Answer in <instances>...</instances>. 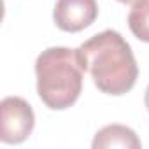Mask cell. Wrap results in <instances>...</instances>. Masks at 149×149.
Instances as JSON below:
<instances>
[{
	"instance_id": "6",
	"label": "cell",
	"mask_w": 149,
	"mask_h": 149,
	"mask_svg": "<svg viewBox=\"0 0 149 149\" xmlns=\"http://www.w3.org/2000/svg\"><path fill=\"white\" fill-rule=\"evenodd\" d=\"M128 26L139 40L149 42V0H139L133 4L128 14Z\"/></svg>"
},
{
	"instance_id": "3",
	"label": "cell",
	"mask_w": 149,
	"mask_h": 149,
	"mask_svg": "<svg viewBox=\"0 0 149 149\" xmlns=\"http://www.w3.org/2000/svg\"><path fill=\"white\" fill-rule=\"evenodd\" d=\"M35 126L32 105L19 97H7L0 102V140L4 144H21Z\"/></svg>"
},
{
	"instance_id": "2",
	"label": "cell",
	"mask_w": 149,
	"mask_h": 149,
	"mask_svg": "<svg viewBox=\"0 0 149 149\" xmlns=\"http://www.w3.org/2000/svg\"><path fill=\"white\" fill-rule=\"evenodd\" d=\"M83 72L77 49L47 47L42 51L35 61L40 100L53 111L72 107L83 91Z\"/></svg>"
},
{
	"instance_id": "8",
	"label": "cell",
	"mask_w": 149,
	"mask_h": 149,
	"mask_svg": "<svg viewBox=\"0 0 149 149\" xmlns=\"http://www.w3.org/2000/svg\"><path fill=\"white\" fill-rule=\"evenodd\" d=\"M118 2H121V4H135L139 0H118Z\"/></svg>"
},
{
	"instance_id": "1",
	"label": "cell",
	"mask_w": 149,
	"mask_h": 149,
	"mask_svg": "<svg viewBox=\"0 0 149 149\" xmlns=\"http://www.w3.org/2000/svg\"><path fill=\"white\" fill-rule=\"evenodd\" d=\"M77 56L84 72L95 86L107 95L128 93L139 76V67L130 44L116 30H104L77 47Z\"/></svg>"
},
{
	"instance_id": "7",
	"label": "cell",
	"mask_w": 149,
	"mask_h": 149,
	"mask_svg": "<svg viewBox=\"0 0 149 149\" xmlns=\"http://www.w3.org/2000/svg\"><path fill=\"white\" fill-rule=\"evenodd\" d=\"M144 104H146V109L149 111V86L146 88V95H144Z\"/></svg>"
},
{
	"instance_id": "4",
	"label": "cell",
	"mask_w": 149,
	"mask_h": 149,
	"mask_svg": "<svg viewBox=\"0 0 149 149\" xmlns=\"http://www.w3.org/2000/svg\"><path fill=\"white\" fill-rule=\"evenodd\" d=\"M98 16L97 0H56L53 19L63 32H81L88 28Z\"/></svg>"
},
{
	"instance_id": "5",
	"label": "cell",
	"mask_w": 149,
	"mask_h": 149,
	"mask_svg": "<svg viewBox=\"0 0 149 149\" xmlns=\"http://www.w3.org/2000/svg\"><path fill=\"white\" fill-rule=\"evenodd\" d=\"M93 149L105 147H123V149H139L142 144L137 133L125 125H107L95 133Z\"/></svg>"
}]
</instances>
